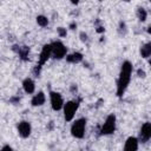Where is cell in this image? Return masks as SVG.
Here are the masks:
<instances>
[{
  "mask_svg": "<svg viewBox=\"0 0 151 151\" xmlns=\"http://www.w3.org/2000/svg\"><path fill=\"white\" fill-rule=\"evenodd\" d=\"M71 2H72L73 5H78V2H79V0H71Z\"/></svg>",
  "mask_w": 151,
  "mask_h": 151,
  "instance_id": "obj_26",
  "label": "cell"
},
{
  "mask_svg": "<svg viewBox=\"0 0 151 151\" xmlns=\"http://www.w3.org/2000/svg\"><path fill=\"white\" fill-rule=\"evenodd\" d=\"M81 60H83V54L79 53V52H74V53H71V54L66 55V61L71 63V64H78Z\"/></svg>",
  "mask_w": 151,
  "mask_h": 151,
  "instance_id": "obj_14",
  "label": "cell"
},
{
  "mask_svg": "<svg viewBox=\"0 0 151 151\" xmlns=\"http://www.w3.org/2000/svg\"><path fill=\"white\" fill-rule=\"evenodd\" d=\"M150 1H151V0H150Z\"/></svg>",
  "mask_w": 151,
  "mask_h": 151,
  "instance_id": "obj_30",
  "label": "cell"
},
{
  "mask_svg": "<svg viewBox=\"0 0 151 151\" xmlns=\"http://www.w3.org/2000/svg\"><path fill=\"white\" fill-rule=\"evenodd\" d=\"M138 143H139V139L136 138V137H129L125 142V145H124V150L126 151H136L138 150Z\"/></svg>",
  "mask_w": 151,
  "mask_h": 151,
  "instance_id": "obj_11",
  "label": "cell"
},
{
  "mask_svg": "<svg viewBox=\"0 0 151 151\" xmlns=\"http://www.w3.org/2000/svg\"><path fill=\"white\" fill-rule=\"evenodd\" d=\"M76 27H77V24H76L74 21H73V22H71V25H70V28H71V29H74Z\"/></svg>",
  "mask_w": 151,
  "mask_h": 151,
  "instance_id": "obj_24",
  "label": "cell"
},
{
  "mask_svg": "<svg viewBox=\"0 0 151 151\" xmlns=\"http://www.w3.org/2000/svg\"><path fill=\"white\" fill-rule=\"evenodd\" d=\"M123 1H125V2H129V1H130V0H123Z\"/></svg>",
  "mask_w": 151,
  "mask_h": 151,
  "instance_id": "obj_29",
  "label": "cell"
},
{
  "mask_svg": "<svg viewBox=\"0 0 151 151\" xmlns=\"http://www.w3.org/2000/svg\"><path fill=\"white\" fill-rule=\"evenodd\" d=\"M116 130V116L109 114L105 119V123L103 124L101 129H100V134L103 136H107V134H112Z\"/></svg>",
  "mask_w": 151,
  "mask_h": 151,
  "instance_id": "obj_5",
  "label": "cell"
},
{
  "mask_svg": "<svg viewBox=\"0 0 151 151\" xmlns=\"http://www.w3.org/2000/svg\"><path fill=\"white\" fill-rule=\"evenodd\" d=\"M79 101L80 100H70L66 104H64V118L66 122H71L79 107Z\"/></svg>",
  "mask_w": 151,
  "mask_h": 151,
  "instance_id": "obj_3",
  "label": "cell"
},
{
  "mask_svg": "<svg viewBox=\"0 0 151 151\" xmlns=\"http://www.w3.org/2000/svg\"><path fill=\"white\" fill-rule=\"evenodd\" d=\"M50 100H51V106L54 111H59L64 107V100L60 93L58 92H51L50 93Z\"/></svg>",
  "mask_w": 151,
  "mask_h": 151,
  "instance_id": "obj_7",
  "label": "cell"
},
{
  "mask_svg": "<svg viewBox=\"0 0 151 151\" xmlns=\"http://www.w3.org/2000/svg\"><path fill=\"white\" fill-rule=\"evenodd\" d=\"M137 17H138L139 21H145L146 20V17H147V13H146V11L143 7H139L137 9Z\"/></svg>",
  "mask_w": 151,
  "mask_h": 151,
  "instance_id": "obj_16",
  "label": "cell"
},
{
  "mask_svg": "<svg viewBox=\"0 0 151 151\" xmlns=\"http://www.w3.org/2000/svg\"><path fill=\"white\" fill-rule=\"evenodd\" d=\"M19 101H20V98L19 97H12L9 99V103H12V104H18Z\"/></svg>",
  "mask_w": 151,
  "mask_h": 151,
  "instance_id": "obj_21",
  "label": "cell"
},
{
  "mask_svg": "<svg viewBox=\"0 0 151 151\" xmlns=\"http://www.w3.org/2000/svg\"><path fill=\"white\" fill-rule=\"evenodd\" d=\"M57 32H58V35H59L60 38H64V37H66V34H67V31H66V28H64V27H58V28H57Z\"/></svg>",
  "mask_w": 151,
  "mask_h": 151,
  "instance_id": "obj_18",
  "label": "cell"
},
{
  "mask_svg": "<svg viewBox=\"0 0 151 151\" xmlns=\"http://www.w3.org/2000/svg\"><path fill=\"white\" fill-rule=\"evenodd\" d=\"M132 70H133V67H132V64L130 61L126 60L122 64L119 78H118V81H117V96L119 98L123 97V94L125 93V91H126V88L130 84Z\"/></svg>",
  "mask_w": 151,
  "mask_h": 151,
  "instance_id": "obj_1",
  "label": "cell"
},
{
  "mask_svg": "<svg viewBox=\"0 0 151 151\" xmlns=\"http://www.w3.org/2000/svg\"><path fill=\"white\" fill-rule=\"evenodd\" d=\"M37 24L41 27H46L48 25V19L45 15H38L37 17Z\"/></svg>",
  "mask_w": 151,
  "mask_h": 151,
  "instance_id": "obj_17",
  "label": "cell"
},
{
  "mask_svg": "<svg viewBox=\"0 0 151 151\" xmlns=\"http://www.w3.org/2000/svg\"><path fill=\"white\" fill-rule=\"evenodd\" d=\"M147 33H149V34H151V25L147 27Z\"/></svg>",
  "mask_w": 151,
  "mask_h": 151,
  "instance_id": "obj_27",
  "label": "cell"
},
{
  "mask_svg": "<svg viewBox=\"0 0 151 151\" xmlns=\"http://www.w3.org/2000/svg\"><path fill=\"white\" fill-rule=\"evenodd\" d=\"M139 53L143 58H150L151 57V42H146L143 46H140Z\"/></svg>",
  "mask_w": 151,
  "mask_h": 151,
  "instance_id": "obj_15",
  "label": "cell"
},
{
  "mask_svg": "<svg viewBox=\"0 0 151 151\" xmlns=\"http://www.w3.org/2000/svg\"><path fill=\"white\" fill-rule=\"evenodd\" d=\"M151 138V123L146 122L142 125L140 131H139V140L142 143H146Z\"/></svg>",
  "mask_w": 151,
  "mask_h": 151,
  "instance_id": "obj_9",
  "label": "cell"
},
{
  "mask_svg": "<svg viewBox=\"0 0 151 151\" xmlns=\"http://www.w3.org/2000/svg\"><path fill=\"white\" fill-rule=\"evenodd\" d=\"M80 40H81V41H86V40H87V34L84 33V32H81V33H80Z\"/></svg>",
  "mask_w": 151,
  "mask_h": 151,
  "instance_id": "obj_22",
  "label": "cell"
},
{
  "mask_svg": "<svg viewBox=\"0 0 151 151\" xmlns=\"http://www.w3.org/2000/svg\"><path fill=\"white\" fill-rule=\"evenodd\" d=\"M2 150H12V147L9 145H5V146H2Z\"/></svg>",
  "mask_w": 151,
  "mask_h": 151,
  "instance_id": "obj_25",
  "label": "cell"
},
{
  "mask_svg": "<svg viewBox=\"0 0 151 151\" xmlns=\"http://www.w3.org/2000/svg\"><path fill=\"white\" fill-rule=\"evenodd\" d=\"M12 50H13L14 52H17V53H18V55L20 57V59H21V60H24V61L28 60V55H29V47H27V46H17V45H14V46L12 47Z\"/></svg>",
  "mask_w": 151,
  "mask_h": 151,
  "instance_id": "obj_10",
  "label": "cell"
},
{
  "mask_svg": "<svg viewBox=\"0 0 151 151\" xmlns=\"http://www.w3.org/2000/svg\"><path fill=\"white\" fill-rule=\"evenodd\" d=\"M45 101H46L45 93L40 91V92H38L37 94L33 96V98H32V100H31V104H32L33 106H41V105L45 104Z\"/></svg>",
  "mask_w": 151,
  "mask_h": 151,
  "instance_id": "obj_12",
  "label": "cell"
},
{
  "mask_svg": "<svg viewBox=\"0 0 151 151\" xmlns=\"http://www.w3.org/2000/svg\"><path fill=\"white\" fill-rule=\"evenodd\" d=\"M51 57H52V45H51V44H46V45H44V47H42V50H41V52H40L39 61H38V64H37V66H35V68H34L35 76H39V74H40V70H41L42 65H44Z\"/></svg>",
  "mask_w": 151,
  "mask_h": 151,
  "instance_id": "obj_2",
  "label": "cell"
},
{
  "mask_svg": "<svg viewBox=\"0 0 151 151\" xmlns=\"http://www.w3.org/2000/svg\"><path fill=\"white\" fill-rule=\"evenodd\" d=\"M118 31H119L120 34H125V32H126V25H125V22L122 21V22L119 24V29H118Z\"/></svg>",
  "mask_w": 151,
  "mask_h": 151,
  "instance_id": "obj_19",
  "label": "cell"
},
{
  "mask_svg": "<svg viewBox=\"0 0 151 151\" xmlns=\"http://www.w3.org/2000/svg\"><path fill=\"white\" fill-rule=\"evenodd\" d=\"M137 76H138L139 78H145L146 73H145V71H144V70L139 68V70H137Z\"/></svg>",
  "mask_w": 151,
  "mask_h": 151,
  "instance_id": "obj_20",
  "label": "cell"
},
{
  "mask_svg": "<svg viewBox=\"0 0 151 151\" xmlns=\"http://www.w3.org/2000/svg\"><path fill=\"white\" fill-rule=\"evenodd\" d=\"M52 45V57L55 59H63L66 55L67 48L61 41H54L51 44Z\"/></svg>",
  "mask_w": 151,
  "mask_h": 151,
  "instance_id": "obj_6",
  "label": "cell"
},
{
  "mask_svg": "<svg viewBox=\"0 0 151 151\" xmlns=\"http://www.w3.org/2000/svg\"><path fill=\"white\" fill-rule=\"evenodd\" d=\"M17 129H18L19 136L22 137V138H27V137L31 134V132H32V126H31V124H29L28 122H26V120L19 122Z\"/></svg>",
  "mask_w": 151,
  "mask_h": 151,
  "instance_id": "obj_8",
  "label": "cell"
},
{
  "mask_svg": "<svg viewBox=\"0 0 151 151\" xmlns=\"http://www.w3.org/2000/svg\"><path fill=\"white\" fill-rule=\"evenodd\" d=\"M85 127H86V119L85 118H79L77 119L72 126H71V133L76 138H83L85 134Z\"/></svg>",
  "mask_w": 151,
  "mask_h": 151,
  "instance_id": "obj_4",
  "label": "cell"
},
{
  "mask_svg": "<svg viewBox=\"0 0 151 151\" xmlns=\"http://www.w3.org/2000/svg\"><path fill=\"white\" fill-rule=\"evenodd\" d=\"M97 32H98V33L104 32V27H103V26H98V27H97Z\"/></svg>",
  "mask_w": 151,
  "mask_h": 151,
  "instance_id": "obj_23",
  "label": "cell"
},
{
  "mask_svg": "<svg viewBox=\"0 0 151 151\" xmlns=\"http://www.w3.org/2000/svg\"><path fill=\"white\" fill-rule=\"evenodd\" d=\"M149 64H150V66H151V57L149 58Z\"/></svg>",
  "mask_w": 151,
  "mask_h": 151,
  "instance_id": "obj_28",
  "label": "cell"
},
{
  "mask_svg": "<svg viewBox=\"0 0 151 151\" xmlns=\"http://www.w3.org/2000/svg\"><path fill=\"white\" fill-rule=\"evenodd\" d=\"M22 87H24V91L28 94L33 93L34 90H35V84L34 81L31 79V78H26L24 81H22Z\"/></svg>",
  "mask_w": 151,
  "mask_h": 151,
  "instance_id": "obj_13",
  "label": "cell"
}]
</instances>
